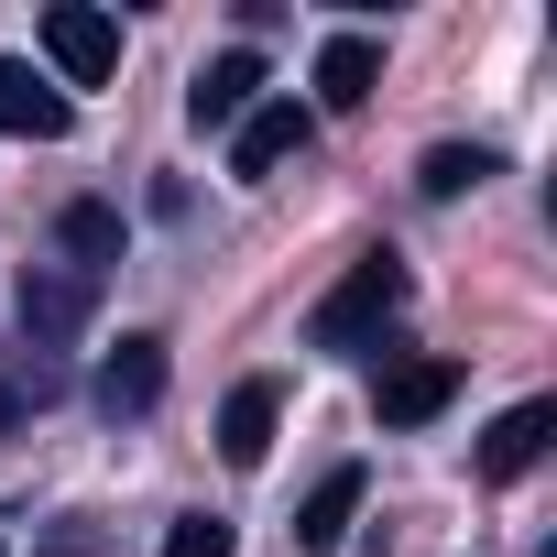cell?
<instances>
[{
  "label": "cell",
  "instance_id": "5",
  "mask_svg": "<svg viewBox=\"0 0 557 557\" xmlns=\"http://www.w3.org/2000/svg\"><path fill=\"white\" fill-rule=\"evenodd\" d=\"M0 132H12V143H66L77 132V99L55 77H34L23 55H0Z\"/></svg>",
  "mask_w": 557,
  "mask_h": 557
},
{
  "label": "cell",
  "instance_id": "13",
  "mask_svg": "<svg viewBox=\"0 0 557 557\" xmlns=\"http://www.w3.org/2000/svg\"><path fill=\"white\" fill-rule=\"evenodd\" d=\"M55 240H66V251H77V262H66V273H88V285H99V273H110V262H121V219H110V208H99V197H77V208H66V219H55Z\"/></svg>",
  "mask_w": 557,
  "mask_h": 557
},
{
  "label": "cell",
  "instance_id": "8",
  "mask_svg": "<svg viewBox=\"0 0 557 557\" xmlns=\"http://www.w3.org/2000/svg\"><path fill=\"white\" fill-rule=\"evenodd\" d=\"M459 405V361H394L383 372V426H437Z\"/></svg>",
  "mask_w": 557,
  "mask_h": 557
},
{
  "label": "cell",
  "instance_id": "3",
  "mask_svg": "<svg viewBox=\"0 0 557 557\" xmlns=\"http://www.w3.org/2000/svg\"><path fill=\"white\" fill-rule=\"evenodd\" d=\"M307 143H318V110H307V99H262V110L230 132V175H240V186H262L273 164H296Z\"/></svg>",
  "mask_w": 557,
  "mask_h": 557
},
{
  "label": "cell",
  "instance_id": "14",
  "mask_svg": "<svg viewBox=\"0 0 557 557\" xmlns=\"http://www.w3.org/2000/svg\"><path fill=\"white\" fill-rule=\"evenodd\" d=\"M481 175H492V153H481V143H437V153H426V175H416V186H426V197H470V186H481Z\"/></svg>",
  "mask_w": 557,
  "mask_h": 557
},
{
  "label": "cell",
  "instance_id": "10",
  "mask_svg": "<svg viewBox=\"0 0 557 557\" xmlns=\"http://www.w3.org/2000/svg\"><path fill=\"white\" fill-rule=\"evenodd\" d=\"M23 329L55 350V339H77L88 329V273H55V262H34L23 273Z\"/></svg>",
  "mask_w": 557,
  "mask_h": 557
},
{
  "label": "cell",
  "instance_id": "4",
  "mask_svg": "<svg viewBox=\"0 0 557 557\" xmlns=\"http://www.w3.org/2000/svg\"><path fill=\"white\" fill-rule=\"evenodd\" d=\"M251 110H262V55H251V45L208 55V66H197V88H186V121H197V132H240Z\"/></svg>",
  "mask_w": 557,
  "mask_h": 557
},
{
  "label": "cell",
  "instance_id": "9",
  "mask_svg": "<svg viewBox=\"0 0 557 557\" xmlns=\"http://www.w3.org/2000/svg\"><path fill=\"white\" fill-rule=\"evenodd\" d=\"M546 437H557V405H546V394H524V405L481 437V481H524V470L546 459Z\"/></svg>",
  "mask_w": 557,
  "mask_h": 557
},
{
  "label": "cell",
  "instance_id": "12",
  "mask_svg": "<svg viewBox=\"0 0 557 557\" xmlns=\"http://www.w3.org/2000/svg\"><path fill=\"white\" fill-rule=\"evenodd\" d=\"M361 492H372V481L339 459V470H329V481L296 503V546H339V535H350V513H361Z\"/></svg>",
  "mask_w": 557,
  "mask_h": 557
},
{
  "label": "cell",
  "instance_id": "2",
  "mask_svg": "<svg viewBox=\"0 0 557 557\" xmlns=\"http://www.w3.org/2000/svg\"><path fill=\"white\" fill-rule=\"evenodd\" d=\"M45 55H55L66 88H110V66H121V23L88 12V0H55V12H45Z\"/></svg>",
  "mask_w": 557,
  "mask_h": 557
},
{
  "label": "cell",
  "instance_id": "1",
  "mask_svg": "<svg viewBox=\"0 0 557 557\" xmlns=\"http://www.w3.org/2000/svg\"><path fill=\"white\" fill-rule=\"evenodd\" d=\"M394 318H405V262H394V251H361V262L339 273V285L318 296V318H307V350L350 361V350H372Z\"/></svg>",
  "mask_w": 557,
  "mask_h": 557
},
{
  "label": "cell",
  "instance_id": "11",
  "mask_svg": "<svg viewBox=\"0 0 557 557\" xmlns=\"http://www.w3.org/2000/svg\"><path fill=\"white\" fill-rule=\"evenodd\" d=\"M372 77H383V45L372 34H329L318 45V110H361Z\"/></svg>",
  "mask_w": 557,
  "mask_h": 557
},
{
  "label": "cell",
  "instance_id": "6",
  "mask_svg": "<svg viewBox=\"0 0 557 557\" xmlns=\"http://www.w3.org/2000/svg\"><path fill=\"white\" fill-rule=\"evenodd\" d=\"M153 405H164V339H153V329H132V339L99 361V416H110V426H132V416H153Z\"/></svg>",
  "mask_w": 557,
  "mask_h": 557
},
{
  "label": "cell",
  "instance_id": "15",
  "mask_svg": "<svg viewBox=\"0 0 557 557\" xmlns=\"http://www.w3.org/2000/svg\"><path fill=\"white\" fill-rule=\"evenodd\" d=\"M164 557H240V546H230L219 513H186V524H164Z\"/></svg>",
  "mask_w": 557,
  "mask_h": 557
},
{
  "label": "cell",
  "instance_id": "16",
  "mask_svg": "<svg viewBox=\"0 0 557 557\" xmlns=\"http://www.w3.org/2000/svg\"><path fill=\"white\" fill-rule=\"evenodd\" d=\"M45 394H55V372H34V383H0V437H23Z\"/></svg>",
  "mask_w": 557,
  "mask_h": 557
},
{
  "label": "cell",
  "instance_id": "7",
  "mask_svg": "<svg viewBox=\"0 0 557 557\" xmlns=\"http://www.w3.org/2000/svg\"><path fill=\"white\" fill-rule=\"evenodd\" d=\"M273 416H285L273 383H230V405H219V459H230V470H262V459H273Z\"/></svg>",
  "mask_w": 557,
  "mask_h": 557
}]
</instances>
